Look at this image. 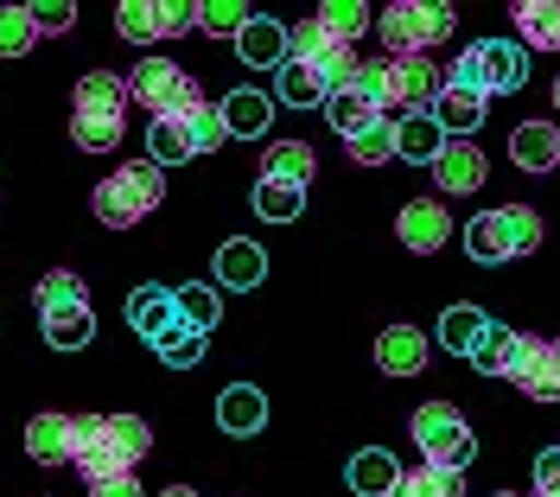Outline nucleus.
<instances>
[{
  "label": "nucleus",
  "mask_w": 560,
  "mask_h": 497,
  "mask_svg": "<svg viewBox=\"0 0 560 497\" xmlns=\"http://www.w3.org/2000/svg\"><path fill=\"white\" fill-rule=\"evenodd\" d=\"M147 453H153V427L140 421V415H77V460L70 465L90 485L135 472Z\"/></svg>",
  "instance_id": "f257e3e1"
},
{
  "label": "nucleus",
  "mask_w": 560,
  "mask_h": 497,
  "mask_svg": "<svg viewBox=\"0 0 560 497\" xmlns=\"http://www.w3.org/2000/svg\"><path fill=\"white\" fill-rule=\"evenodd\" d=\"M453 26H458V13L446 0H395V7L376 13V33H383L388 58H427Z\"/></svg>",
  "instance_id": "f03ea898"
},
{
  "label": "nucleus",
  "mask_w": 560,
  "mask_h": 497,
  "mask_svg": "<svg viewBox=\"0 0 560 497\" xmlns=\"http://www.w3.org/2000/svg\"><path fill=\"white\" fill-rule=\"evenodd\" d=\"M446 83L453 90H478V96H510V90L528 83V58H523V45H510V38H478V45L458 51Z\"/></svg>",
  "instance_id": "7ed1b4c3"
},
{
  "label": "nucleus",
  "mask_w": 560,
  "mask_h": 497,
  "mask_svg": "<svg viewBox=\"0 0 560 497\" xmlns=\"http://www.w3.org/2000/svg\"><path fill=\"white\" fill-rule=\"evenodd\" d=\"M408 434H415L420 460L440 465V472H458L465 478V465L478 460V440H471V427H465V415H458L453 402H420Z\"/></svg>",
  "instance_id": "20e7f679"
},
{
  "label": "nucleus",
  "mask_w": 560,
  "mask_h": 497,
  "mask_svg": "<svg viewBox=\"0 0 560 497\" xmlns=\"http://www.w3.org/2000/svg\"><path fill=\"white\" fill-rule=\"evenodd\" d=\"M160 198H166V173L153 166V160H135V166H121L115 178L96 185V217H103L108 230H135L147 211H160Z\"/></svg>",
  "instance_id": "39448f33"
},
{
  "label": "nucleus",
  "mask_w": 560,
  "mask_h": 497,
  "mask_svg": "<svg viewBox=\"0 0 560 497\" xmlns=\"http://www.w3.org/2000/svg\"><path fill=\"white\" fill-rule=\"evenodd\" d=\"M128 103L153 108V122L160 115H191V108H205V90H198V77L178 71L173 58H140L135 71H128Z\"/></svg>",
  "instance_id": "423d86ee"
},
{
  "label": "nucleus",
  "mask_w": 560,
  "mask_h": 497,
  "mask_svg": "<svg viewBox=\"0 0 560 497\" xmlns=\"http://www.w3.org/2000/svg\"><path fill=\"white\" fill-rule=\"evenodd\" d=\"M287 65H306V71L325 83V96H338V90H350V77H357V51H350L345 38H331L318 20H306V26H293L287 33Z\"/></svg>",
  "instance_id": "0eeeda50"
},
{
  "label": "nucleus",
  "mask_w": 560,
  "mask_h": 497,
  "mask_svg": "<svg viewBox=\"0 0 560 497\" xmlns=\"http://www.w3.org/2000/svg\"><path fill=\"white\" fill-rule=\"evenodd\" d=\"M446 90V71L433 58H388V108L415 115V108H433Z\"/></svg>",
  "instance_id": "6e6552de"
},
{
  "label": "nucleus",
  "mask_w": 560,
  "mask_h": 497,
  "mask_svg": "<svg viewBox=\"0 0 560 497\" xmlns=\"http://www.w3.org/2000/svg\"><path fill=\"white\" fill-rule=\"evenodd\" d=\"M395 236H401V248H415V255H440L446 236H453V217H446L440 198H415V205H401V217H395Z\"/></svg>",
  "instance_id": "1a4fd4ad"
},
{
  "label": "nucleus",
  "mask_w": 560,
  "mask_h": 497,
  "mask_svg": "<svg viewBox=\"0 0 560 497\" xmlns=\"http://www.w3.org/2000/svg\"><path fill=\"white\" fill-rule=\"evenodd\" d=\"M128 325H135L140 338H147V345H160V338H166V332H178V293H166V287H135V293H128Z\"/></svg>",
  "instance_id": "9d476101"
},
{
  "label": "nucleus",
  "mask_w": 560,
  "mask_h": 497,
  "mask_svg": "<svg viewBox=\"0 0 560 497\" xmlns=\"http://www.w3.org/2000/svg\"><path fill=\"white\" fill-rule=\"evenodd\" d=\"M26 460L33 465H70L77 460V415H33V421H26Z\"/></svg>",
  "instance_id": "9b49d317"
},
{
  "label": "nucleus",
  "mask_w": 560,
  "mask_h": 497,
  "mask_svg": "<svg viewBox=\"0 0 560 497\" xmlns=\"http://www.w3.org/2000/svg\"><path fill=\"white\" fill-rule=\"evenodd\" d=\"M427 357H433V345L420 338L415 325H388L383 338H376V370L383 377H420Z\"/></svg>",
  "instance_id": "f8f14e48"
},
{
  "label": "nucleus",
  "mask_w": 560,
  "mask_h": 497,
  "mask_svg": "<svg viewBox=\"0 0 560 497\" xmlns=\"http://www.w3.org/2000/svg\"><path fill=\"white\" fill-rule=\"evenodd\" d=\"M217 427L236 434V440L261 434V427H268V395L255 390V383H230V390L217 395Z\"/></svg>",
  "instance_id": "ddd939ff"
},
{
  "label": "nucleus",
  "mask_w": 560,
  "mask_h": 497,
  "mask_svg": "<svg viewBox=\"0 0 560 497\" xmlns=\"http://www.w3.org/2000/svg\"><path fill=\"white\" fill-rule=\"evenodd\" d=\"M446 153V128L433 122V108H415L395 122V160H415V166H433Z\"/></svg>",
  "instance_id": "4468645a"
},
{
  "label": "nucleus",
  "mask_w": 560,
  "mask_h": 497,
  "mask_svg": "<svg viewBox=\"0 0 560 497\" xmlns=\"http://www.w3.org/2000/svg\"><path fill=\"white\" fill-rule=\"evenodd\" d=\"M268 275V255L261 243H248V236H230V243L217 248V287H230V293H248V287H261Z\"/></svg>",
  "instance_id": "2eb2a0df"
},
{
  "label": "nucleus",
  "mask_w": 560,
  "mask_h": 497,
  "mask_svg": "<svg viewBox=\"0 0 560 497\" xmlns=\"http://www.w3.org/2000/svg\"><path fill=\"white\" fill-rule=\"evenodd\" d=\"M345 485L357 497H395V485H401V465H395V453H388V447H363V453L345 465Z\"/></svg>",
  "instance_id": "dca6fc26"
},
{
  "label": "nucleus",
  "mask_w": 560,
  "mask_h": 497,
  "mask_svg": "<svg viewBox=\"0 0 560 497\" xmlns=\"http://www.w3.org/2000/svg\"><path fill=\"white\" fill-rule=\"evenodd\" d=\"M485 108H490V96H478V90H440V103H433V122L446 128V141H471L478 128H485Z\"/></svg>",
  "instance_id": "f3484780"
},
{
  "label": "nucleus",
  "mask_w": 560,
  "mask_h": 497,
  "mask_svg": "<svg viewBox=\"0 0 560 497\" xmlns=\"http://www.w3.org/2000/svg\"><path fill=\"white\" fill-rule=\"evenodd\" d=\"M236 51H243L248 71H280V65H287V26L268 20V13H255L243 26V38H236Z\"/></svg>",
  "instance_id": "a211bd4d"
},
{
  "label": "nucleus",
  "mask_w": 560,
  "mask_h": 497,
  "mask_svg": "<svg viewBox=\"0 0 560 497\" xmlns=\"http://www.w3.org/2000/svg\"><path fill=\"white\" fill-rule=\"evenodd\" d=\"M510 160H516L523 173H555L560 166V128L555 122H523V128L510 135Z\"/></svg>",
  "instance_id": "6ab92c4d"
},
{
  "label": "nucleus",
  "mask_w": 560,
  "mask_h": 497,
  "mask_svg": "<svg viewBox=\"0 0 560 497\" xmlns=\"http://www.w3.org/2000/svg\"><path fill=\"white\" fill-rule=\"evenodd\" d=\"M217 115H223V128H230L236 141H261L268 122H275V96H261V90H230Z\"/></svg>",
  "instance_id": "aec40b11"
},
{
  "label": "nucleus",
  "mask_w": 560,
  "mask_h": 497,
  "mask_svg": "<svg viewBox=\"0 0 560 497\" xmlns=\"http://www.w3.org/2000/svg\"><path fill=\"white\" fill-rule=\"evenodd\" d=\"M528 402H560V370H555V345L548 338H528L523 363H516V377H510Z\"/></svg>",
  "instance_id": "412c9836"
},
{
  "label": "nucleus",
  "mask_w": 560,
  "mask_h": 497,
  "mask_svg": "<svg viewBox=\"0 0 560 497\" xmlns=\"http://www.w3.org/2000/svg\"><path fill=\"white\" fill-rule=\"evenodd\" d=\"M485 153L471 141H446V153L433 160V178H440V192H478L485 185Z\"/></svg>",
  "instance_id": "4be33fe9"
},
{
  "label": "nucleus",
  "mask_w": 560,
  "mask_h": 497,
  "mask_svg": "<svg viewBox=\"0 0 560 497\" xmlns=\"http://www.w3.org/2000/svg\"><path fill=\"white\" fill-rule=\"evenodd\" d=\"M490 338V320L478 313V307H446L440 313V351L453 357H478V345Z\"/></svg>",
  "instance_id": "5701e85b"
},
{
  "label": "nucleus",
  "mask_w": 560,
  "mask_h": 497,
  "mask_svg": "<svg viewBox=\"0 0 560 497\" xmlns=\"http://www.w3.org/2000/svg\"><path fill=\"white\" fill-rule=\"evenodd\" d=\"M465 255H471V262H485V268H497V262H516V255H510L503 211H478L471 223H465Z\"/></svg>",
  "instance_id": "b1692460"
},
{
  "label": "nucleus",
  "mask_w": 560,
  "mask_h": 497,
  "mask_svg": "<svg viewBox=\"0 0 560 497\" xmlns=\"http://www.w3.org/2000/svg\"><path fill=\"white\" fill-rule=\"evenodd\" d=\"M516 33L535 51H560V0H516Z\"/></svg>",
  "instance_id": "393cba45"
},
{
  "label": "nucleus",
  "mask_w": 560,
  "mask_h": 497,
  "mask_svg": "<svg viewBox=\"0 0 560 497\" xmlns=\"http://www.w3.org/2000/svg\"><path fill=\"white\" fill-rule=\"evenodd\" d=\"M121 108H128V83L115 71L77 77V115H115V122H121Z\"/></svg>",
  "instance_id": "a878e982"
},
{
  "label": "nucleus",
  "mask_w": 560,
  "mask_h": 497,
  "mask_svg": "<svg viewBox=\"0 0 560 497\" xmlns=\"http://www.w3.org/2000/svg\"><path fill=\"white\" fill-rule=\"evenodd\" d=\"M45 320V345L51 351H83L96 338V313L90 307H58V313H38Z\"/></svg>",
  "instance_id": "bb28decb"
},
{
  "label": "nucleus",
  "mask_w": 560,
  "mask_h": 497,
  "mask_svg": "<svg viewBox=\"0 0 560 497\" xmlns=\"http://www.w3.org/2000/svg\"><path fill=\"white\" fill-rule=\"evenodd\" d=\"M523 351H528V338H523V332H510V325H490V338L478 345V357H471V363H478L485 377H516Z\"/></svg>",
  "instance_id": "cd10ccee"
},
{
  "label": "nucleus",
  "mask_w": 560,
  "mask_h": 497,
  "mask_svg": "<svg viewBox=\"0 0 560 497\" xmlns=\"http://www.w3.org/2000/svg\"><path fill=\"white\" fill-rule=\"evenodd\" d=\"M306 211V185H287V178H261L255 185V217L261 223H293Z\"/></svg>",
  "instance_id": "c85d7f7f"
},
{
  "label": "nucleus",
  "mask_w": 560,
  "mask_h": 497,
  "mask_svg": "<svg viewBox=\"0 0 560 497\" xmlns=\"http://www.w3.org/2000/svg\"><path fill=\"white\" fill-rule=\"evenodd\" d=\"M178 293V320L191 325V332H205L210 338V325H223V293L210 281H191V287H173Z\"/></svg>",
  "instance_id": "c756f323"
},
{
  "label": "nucleus",
  "mask_w": 560,
  "mask_h": 497,
  "mask_svg": "<svg viewBox=\"0 0 560 497\" xmlns=\"http://www.w3.org/2000/svg\"><path fill=\"white\" fill-rule=\"evenodd\" d=\"M313 173H318V160L306 141H275L268 160H261V178H287V185H306Z\"/></svg>",
  "instance_id": "7c9ffc66"
},
{
  "label": "nucleus",
  "mask_w": 560,
  "mask_h": 497,
  "mask_svg": "<svg viewBox=\"0 0 560 497\" xmlns=\"http://www.w3.org/2000/svg\"><path fill=\"white\" fill-rule=\"evenodd\" d=\"M147 160L166 173V166H178V160H191V135H185V122L178 115H160L153 128H147Z\"/></svg>",
  "instance_id": "2f4dec72"
},
{
  "label": "nucleus",
  "mask_w": 560,
  "mask_h": 497,
  "mask_svg": "<svg viewBox=\"0 0 560 497\" xmlns=\"http://www.w3.org/2000/svg\"><path fill=\"white\" fill-rule=\"evenodd\" d=\"M318 26L331 38H345V45H357V38L376 26V13H370L363 0H325V7H318Z\"/></svg>",
  "instance_id": "473e14b6"
},
{
  "label": "nucleus",
  "mask_w": 560,
  "mask_h": 497,
  "mask_svg": "<svg viewBox=\"0 0 560 497\" xmlns=\"http://www.w3.org/2000/svg\"><path fill=\"white\" fill-rule=\"evenodd\" d=\"M275 103H287V108H325V83H318L306 65H280V71H275Z\"/></svg>",
  "instance_id": "72a5a7b5"
},
{
  "label": "nucleus",
  "mask_w": 560,
  "mask_h": 497,
  "mask_svg": "<svg viewBox=\"0 0 560 497\" xmlns=\"http://www.w3.org/2000/svg\"><path fill=\"white\" fill-rule=\"evenodd\" d=\"M376 115H383V108H370L363 96H357V90H338V96H325V122H331L345 141H357V135H363Z\"/></svg>",
  "instance_id": "f704fd0d"
},
{
  "label": "nucleus",
  "mask_w": 560,
  "mask_h": 497,
  "mask_svg": "<svg viewBox=\"0 0 560 497\" xmlns=\"http://www.w3.org/2000/svg\"><path fill=\"white\" fill-rule=\"evenodd\" d=\"M38 313H58V307H90V287H83V275H70V268H58V275H45V281L33 287Z\"/></svg>",
  "instance_id": "c9c22d12"
},
{
  "label": "nucleus",
  "mask_w": 560,
  "mask_h": 497,
  "mask_svg": "<svg viewBox=\"0 0 560 497\" xmlns=\"http://www.w3.org/2000/svg\"><path fill=\"white\" fill-rule=\"evenodd\" d=\"M345 147H350V160H357V166H388V160H395V122L376 115V122H370L357 141H345Z\"/></svg>",
  "instance_id": "e433bc0d"
},
{
  "label": "nucleus",
  "mask_w": 560,
  "mask_h": 497,
  "mask_svg": "<svg viewBox=\"0 0 560 497\" xmlns=\"http://www.w3.org/2000/svg\"><path fill=\"white\" fill-rule=\"evenodd\" d=\"M255 20L243 0H205L198 7V33H210V38H243V26Z\"/></svg>",
  "instance_id": "4c0bfd02"
},
{
  "label": "nucleus",
  "mask_w": 560,
  "mask_h": 497,
  "mask_svg": "<svg viewBox=\"0 0 560 497\" xmlns=\"http://www.w3.org/2000/svg\"><path fill=\"white\" fill-rule=\"evenodd\" d=\"M153 357H160L166 370H198V363H205V332L178 325V332H166V338L153 345Z\"/></svg>",
  "instance_id": "58836bf2"
},
{
  "label": "nucleus",
  "mask_w": 560,
  "mask_h": 497,
  "mask_svg": "<svg viewBox=\"0 0 560 497\" xmlns=\"http://www.w3.org/2000/svg\"><path fill=\"white\" fill-rule=\"evenodd\" d=\"M458 492H465V478L458 472H440V465L401 472V485H395V497H458Z\"/></svg>",
  "instance_id": "ea45409f"
},
{
  "label": "nucleus",
  "mask_w": 560,
  "mask_h": 497,
  "mask_svg": "<svg viewBox=\"0 0 560 497\" xmlns=\"http://www.w3.org/2000/svg\"><path fill=\"white\" fill-rule=\"evenodd\" d=\"M33 7H0V58H20V51H33Z\"/></svg>",
  "instance_id": "a19ab883"
},
{
  "label": "nucleus",
  "mask_w": 560,
  "mask_h": 497,
  "mask_svg": "<svg viewBox=\"0 0 560 497\" xmlns=\"http://www.w3.org/2000/svg\"><path fill=\"white\" fill-rule=\"evenodd\" d=\"M70 141L83 147V153H108V147L121 141V122L115 115H77L70 122Z\"/></svg>",
  "instance_id": "79ce46f5"
},
{
  "label": "nucleus",
  "mask_w": 560,
  "mask_h": 497,
  "mask_svg": "<svg viewBox=\"0 0 560 497\" xmlns=\"http://www.w3.org/2000/svg\"><path fill=\"white\" fill-rule=\"evenodd\" d=\"M503 230H510V255H535L541 248V217L528 205H503Z\"/></svg>",
  "instance_id": "37998d69"
},
{
  "label": "nucleus",
  "mask_w": 560,
  "mask_h": 497,
  "mask_svg": "<svg viewBox=\"0 0 560 497\" xmlns=\"http://www.w3.org/2000/svg\"><path fill=\"white\" fill-rule=\"evenodd\" d=\"M115 26H121V38H135V45H147V38H160V20H153V0H121V7H115Z\"/></svg>",
  "instance_id": "c03bdc74"
},
{
  "label": "nucleus",
  "mask_w": 560,
  "mask_h": 497,
  "mask_svg": "<svg viewBox=\"0 0 560 497\" xmlns=\"http://www.w3.org/2000/svg\"><path fill=\"white\" fill-rule=\"evenodd\" d=\"M185 135H191V153H210V147H223V141H230V128H223V115H217L210 103L185 115Z\"/></svg>",
  "instance_id": "a18cd8bd"
},
{
  "label": "nucleus",
  "mask_w": 560,
  "mask_h": 497,
  "mask_svg": "<svg viewBox=\"0 0 560 497\" xmlns=\"http://www.w3.org/2000/svg\"><path fill=\"white\" fill-rule=\"evenodd\" d=\"M350 90H357V96H363L370 108H383V115H388V58H370V65H357Z\"/></svg>",
  "instance_id": "49530a36"
},
{
  "label": "nucleus",
  "mask_w": 560,
  "mask_h": 497,
  "mask_svg": "<svg viewBox=\"0 0 560 497\" xmlns=\"http://www.w3.org/2000/svg\"><path fill=\"white\" fill-rule=\"evenodd\" d=\"M153 20H160V38H178L198 26V7L191 0H153Z\"/></svg>",
  "instance_id": "de8ad7c7"
},
{
  "label": "nucleus",
  "mask_w": 560,
  "mask_h": 497,
  "mask_svg": "<svg viewBox=\"0 0 560 497\" xmlns=\"http://www.w3.org/2000/svg\"><path fill=\"white\" fill-rule=\"evenodd\" d=\"M33 26L38 33H70V26H77V7H70V0H38Z\"/></svg>",
  "instance_id": "09e8293b"
},
{
  "label": "nucleus",
  "mask_w": 560,
  "mask_h": 497,
  "mask_svg": "<svg viewBox=\"0 0 560 497\" xmlns=\"http://www.w3.org/2000/svg\"><path fill=\"white\" fill-rule=\"evenodd\" d=\"M535 492H560V447H548L535 460Z\"/></svg>",
  "instance_id": "8fccbe9b"
},
{
  "label": "nucleus",
  "mask_w": 560,
  "mask_h": 497,
  "mask_svg": "<svg viewBox=\"0 0 560 497\" xmlns=\"http://www.w3.org/2000/svg\"><path fill=\"white\" fill-rule=\"evenodd\" d=\"M90 497H147V492H140L135 472H121V478H103V485H90Z\"/></svg>",
  "instance_id": "3c124183"
},
{
  "label": "nucleus",
  "mask_w": 560,
  "mask_h": 497,
  "mask_svg": "<svg viewBox=\"0 0 560 497\" xmlns=\"http://www.w3.org/2000/svg\"><path fill=\"white\" fill-rule=\"evenodd\" d=\"M160 497H198V492H191V485H173V492H160Z\"/></svg>",
  "instance_id": "603ef678"
},
{
  "label": "nucleus",
  "mask_w": 560,
  "mask_h": 497,
  "mask_svg": "<svg viewBox=\"0 0 560 497\" xmlns=\"http://www.w3.org/2000/svg\"><path fill=\"white\" fill-rule=\"evenodd\" d=\"M548 345H555V370H560V338H548Z\"/></svg>",
  "instance_id": "864d4df0"
},
{
  "label": "nucleus",
  "mask_w": 560,
  "mask_h": 497,
  "mask_svg": "<svg viewBox=\"0 0 560 497\" xmlns=\"http://www.w3.org/2000/svg\"><path fill=\"white\" fill-rule=\"evenodd\" d=\"M555 108H560V77H555Z\"/></svg>",
  "instance_id": "5fc2aeb1"
},
{
  "label": "nucleus",
  "mask_w": 560,
  "mask_h": 497,
  "mask_svg": "<svg viewBox=\"0 0 560 497\" xmlns=\"http://www.w3.org/2000/svg\"><path fill=\"white\" fill-rule=\"evenodd\" d=\"M535 497H560V492H535Z\"/></svg>",
  "instance_id": "6e6d98bb"
},
{
  "label": "nucleus",
  "mask_w": 560,
  "mask_h": 497,
  "mask_svg": "<svg viewBox=\"0 0 560 497\" xmlns=\"http://www.w3.org/2000/svg\"><path fill=\"white\" fill-rule=\"evenodd\" d=\"M503 497H510V492H503Z\"/></svg>",
  "instance_id": "4d7b16f0"
}]
</instances>
